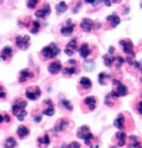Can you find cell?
I'll list each match as a JSON object with an SVG mask.
<instances>
[{
	"label": "cell",
	"mask_w": 142,
	"mask_h": 148,
	"mask_svg": "<svg viewBox=\"0 0 142 148\" xmlns=\"http://www.w3.org/2000/svg\"><path fill=\"white\" fill-rule=\"evenodd\" d=\"M60 53H61V50L59 49V47H57L54 42H52L50 45L43 47L42 50V54L46 59L54 58Z\"/></svg>",
	"instance_id": "obj_1"
},
{
	"label": "cell",
	"mask_w": 142,
	"mask_h": 148,
	"mask_svg": "<svg viewBox=\"0 0 142 148\" xmlns=\"http://www.w3.org/2000/svg\"><path fill=\"white\" fill-rule=\"evenodd\" d=\"M77 137L80 139L84 140V142L86 145H91V141L94 139V135L90 132V129L87 126H82L79 128L77 132Z\"/></svg>",
	"instance_id": "obj_2"
},
{
	"label": "cell",
	"mask_w": 142,
	"mask_h": 148,
	"mask_svg": "<svg viewBox=\"0 0 142 148\" xmlns=\"http://www.w3.org/2000/svg\"><path fill=\"white\" fill-rule=\"evenodd\" d=\"M120 44L123 47V52L126 54L131 57H135V52H134V46L131 41L124 39L120 41Z\"/></svg>",
	"instance_id": "obj_3"
},
{
	"label": "cell",
	"mask_w": 142,
	"mask_h": 148,
	"mask_svg": "<svg viewBox=\"0 0 142 148\" xmlns=\"http://www.w3.org/2000/svg\"><path fill=\"white\" fill-rule=\"evenodd\" d=\"M29 42H30V37L27 35H24L23 37L18 36L16 38V45L22 50H26L27 47H29V44H30Z\"/></svg>",
	"instance_id": "obj_4"
},
{
	"label": "cell",
	"mask_w": 142,
	"mask_h": 148,
	"mask_svg": "<svg viewBox=\"0 0 142 148\" xmlns=\"http://www.w3.org/2000/svg\"><path fill=\"white\" fill-rule=\"evenodd\" d=\"M25 95L28 99L32 100V101H35L37 100L39 96L41 95V90L40 88L36 87V88H28L26 90Z\"/></svg>",
	"instance_id": "obj_5"
},
{
	"label": "cell",
	"mask_w": 142,
	"mask_h": 148,
	"mask_svg": "<svg viewBox=\"0 0 142 148\" xmlns=\"http://www.w3.org/2000/svg\"><path fill=\"white\" fill-rule=\"evenodd\" d=\"M77 50V44H76V40L73 39V40L70 41L68 44L66 45L64 52L65 53L68 55V56H72L73 54L76 52Z\"/></svg>",
	"instance_id": "obj_6"
},
{
	"label": "cell",
	"mask_w": 142,
	"mask_h": 148,
	"mask_svg": "<svg viewBox=\"0 0 142 148\" xmlns=\"http://www.w3.org/2000/svg\"><path fill=\"white\" fill-rule=\"evenodd\" d=\"M62 69V66H61V63L58 61H56L52 62L48 67H47V70L48 72L53 75H56V74L59 73Z\"/></svg>",
	"instance_id": "obj_7"
},
{
	"label": "cell",
	"mask_w": 142,
	"mask_h": 148,
	"mask_svg": "<svg viewBox=\"0 0 142 148\" xmlns=\"http://www.w3.org/2000/svg\"><path fill=\"white\" fill-rule=\"evenodd\" d=\"M12 55H13V48L9 46H6L3 48V50L0 53V58L2 60L6 61L9 58H11Z\"/></svg>",
	"instance_id": "obj_8"
},
{
	"label": "cell",
	"mask_w": 142,
	"mask_h": 148,
	"mask_svg": "<svg viewBox=\"0 0 142 148\" xmlns=\"http://www.w3.org/2000/svg\"><path fill=\"white\" fill-rule=\"evenodd\" d=\"M84 104L87 106L88 109L90 111H94L96 107V99L93 96L87 97L84 99Z\"/></svg>",
	"instance_id": "obj_9"
},
{
	"label": "cell",
	"mask_w": 142,
	"mask_h": 148,
	"mask_svg": "<svg viewBox=\"0 0 142 148\" xmlns=\"http://www.w3.org/2000/svg\"><path fill=\"white\" fill-rule=\"evenodd\" d=\"M69 22H70V20H68V26L62 27L61 28V34L62 35H64V36H66V37H68V36H70L71 34H72L75 27H76L74 23H69Z\"/></svg>",
	"instance_id": "obj_10"
},
{
	"label": "cell",
	"mask_w": 142,
	"mask_h": 148,
	"mask_svg": "<svg viewBox=\"0 0 142 148\" xmlns=\"http://www.w3.org/2000/svg\"><path fill=\"white\" fill-rule=\"evenodd\" d=\"M91 49L89 47V45L87 43H83L81 44V47L79 48V53L82 58H87V57L91 54Z\"/></svg>",
	"instance_id": "obj_11"
},
{
	"label": "cell",
	"mask_w": 142,
	"mask_h": 148,
	"mask_svg": "<svg viewBox=\"0 0 142 148\" xmlns=\"http://www.w3.org/2000/svg\"><path fill=\"white\" fill-rule=\"evenodd\" d=\"M50 12H51V9H50L49 5H44V7L42 8V9L37 11L35 13V16L37 18H44L46 16L50 14Z\"/></svg>",
	"instance_id": "obj_12"
},
{
	"label": "cell",
	"mask_w": 142,
	"mask_h": 148,
	"mask_svg": "<svg viewBox=\"0 0 142 148\" xmlns=\"http://www.w3.org/2000/svg\"><path fill=\"white\" fill-rule=\"evenodd\" d=\"M114 126L119 130H123L125 128V116L124 115L119 114L114 121Z\"/></svg>",
	"instance_id": "obj_13"
},
{
	"label": "cell",
	"mask_w": 142,
	"mask_h": 148,
	"mask_svg": "<svg viewBox=\"0 0 142 148\" xmlns=\"http://www.w3.org/2000/svg\"><path fill=\"white\" fill-rule=\"evenodd\" d=\"M115 92L118 93L119 97H125L126 96L127 93H128V88L127 87L123 84L122 82H119L117 85H116V90Z\"/></svg>",
	"instance_id": "obj_14"
},
{
	"label": "cell",
	"mask_w": 142,
	"mask_h": 148,
	"mask_svg": "<svg viewBox=\"0 0 142 148\" xmlns=\"http://www.w3.org/2000/svg\"><path fill=\"white\" fill-rule=\"evenodd\" d=\"M92 26H93V23L92 21L89 18H84L83 20L81 21V27L82 28L83 31L85 32H90L92 28Z\"/></svg>",
	"instance_id": "obj_15"
},
{
	"label": "cell",
	"mask_w": 142,
	"mask_h": 148,
	"mask_svg": "<svg viewBox=\"0 0 142 148\" xmlns=\"http://www.w3.org/2000/svg\"><path fill=\"white\" fill-rule=\"evenodd\" d=\"M115 137L118 140L117 142V146L122 147L125 144H126V135L123 132H118L115 134Z\"/></svg>",
	"instance_id": "obj_16"
},
{
	"label": "cell",
	"mask_w": 142,
	"mask_h": 148,
	"mask_svg": "<svg viewBox=\"0 0 142 148\" xmlns=\"http://www.w3.org/2000/svg\"><path fill=\"white\" fill-rule=\"evenodd\" d=\"M45 103H47V104H48V107H47V109H45V110L42 111V114L48 116H52L54 115L55 113L54 107H53V105L51 100H47V101H45Z\"/></svg>",
	"instance_id": "obj_17"
},
{
	"label": "cell",
	"mask_w": 142,
	"mask_h": 148,
	"mask_svg": "<svg viewBox=\"0 0 142 148\" xmlns=\"http://www.w3.org/2000/svg\"><path fill=\"white\" fill-rule=\"evenodd\" d=\"M17 134L18 136V137L20 139H23L24 137H26L27 135L29 134V130L28 128L26 127L25 126L23 125H21L18 127V130H17Z\"/></svg>",
	"instance_id": "obj_18"
},
{
	"label": "cell",
	"mask_w": 142,
	"mask_h": 148,
	"mask_svg": "<svg viewBox=\"0 0 142 148\" xmlns=\"http://www.w3.org/2000/svg\"><path fill=\"white\" fill-rule=\"evenodd\" d=\"M33 77V74L30 73L28 70H23L20 72V77H19V82H24L27 81L28 79L32 78Z\"/></svg>",
	"instance_id": "obj_19"
},
{
	"label": "cell",
	"mask_w": 142,
	"mask_h": 148,
	"mask_svg": "<svg viewBox=\"0 0 142 148\" xmlns=\"http://www.w3.org/2000/svg\"><path fill=\"white\" fill-rule=\"evenodd\" d=\"M106 20L111 23V24L112 25V27H115L116 26H118L120 23H121V18L118 17V16H115V15H111L108 16Z\"/></svg>",
	"instance_id": "obj_20"
},
{
	"label": "cell",
	"mask_w": 142,
	"mask_h": 148,
	"mask_svg": "<svg viewBox=\"0 0 142 148\" xmlns=\"http://www.w3.org/2000/svg\"><path fill=\"white\" fill-rule=\"evenodd\" d=\"M130 143L129 144V148H141V142L138 141L135 136H130Z\"/></svg>",
	"instance_id": "obj_21"
},
{
	"label": "cell",
	"mask_w": 142,
	"mask_h": 148,
	"mask_svg": "<svg viewBox=\"0 0 142 148\" xmlns=\"http://www.w3.org/2000/svg\"><path fill=\"white\" fill-rule=\"evenodd\" d=\"M17 147V141L14 137L10 136L6 139L5 143L3 145V148H16Z\"/></svg>",
	"instance_id": "obj_22"
},
{
	"label": "cell",
	"mask_w": 142,
	"mask_h": 148,
	"mask_svg": "<svg viewBox=\"0 0 142 148\" xmlns=\"http://www.w3.org/2000/svg\"><path fill=\"white\" fill-rule=\"evenodd\" d=\"M103 58H104V64L106 67H110L112 65L113 62L115 60L116 58L113 56V54H109V55H104Z\"/></svg>",
	"instance_id": "obj_23"
},
{
	"label": "cell",
	"mask_w": 142,
	"mask_h": 148,
	"mask_svg": "<svg viewBox=\"0 0 142 148\" xmlns=\"http://www.w3.org/2000/svg\"><path fill=\"white\" fill-rule=\"evenodd\" d=\"M83 67L87 72H91L95 68V62L93 60H86L83 62Z\"/></svg>",
	"instance_id": "obj_24"
},
{
	"label": "cell",
	"mask_w": 142,
	"mask_h": 148,
	"mask_svg": "<svg viewBox=\"0 0 142 148\" xmlns=\"http://www.w3.org/2000/svg\"><path fill=\"white\" fill-rule=\"evenodd\" d=\"M79 83H80L81 86H82L83 88H86V89H89V88H91V86H92V82H91V81L88 77H81V79H80Z\"/></svg>",
	"instance_id": "obj_25"
},
{
	"label": "cell",
	"mask_w": 142,
	"mask_h": 148,
	"mask_svg": "<svg viewBox=\"0 0 142 148\" xmlns=\"http://www.w3.org/2000/svg\"><path fill=\"white\" fill-rule=\"evenodd\" d=\"M68 9V5L65 3V2H60L57 6H56V10H57V14H61L64 12H66V10Z\"/></svg>",
	"instance_id": "obj_26"
},
{
	"label": "cell",
	"mask_w": 142,
	"mask_h": 148,
	"mask_svg": "<svg viewBox=\"0 0 142 148\" xmlns=\"http://www.w3.org/2000/svg\"><path fill=\"white\" fill-rule=\"evenodd\" d=\"M38 143L41 145H45V146H48L50 144V138L48 136V135H44L43 137H39L38 139Z\"/></svg>",
	"instance_id": "obj_27"
},
{
	"label": "cell",
	"mask_w": 142,
	"mask_h": 148,
	"mask_svg": "<svg viewBox=\"0 0 142 148\" xmlns=\"http://www.w3.org/2000/svg\"><path fill=\"white\" fill-rule=\"evenodd\" d=\"M109 78H111V76L108 75V74L105 73H101L98 75V81H99V83L101 85H103L105 80L106 79H109Z\"/></svg>",
	"instance_id": "obj_28"
},
{
	"label": "cell",
	"mask_w": 142,
	"mask_h": 148,
	"mask_svg": "<svg viewBox=\"0 0 142 148\" xmlns=\"http://www.w3.org/2000/svg\"><path fill=\"white\" fill-rule=\"evenodd\" d=\"M61 72L63 74H67V75H72L76 73V68L74 67H64L61 69Z\"/></svg>",
	"instance_id": "obj_29"
},
{
	"label": "cell",
	"mask_w": 142,
	"mask_h": 148,
	"mask_svg": "<svg viewBox=\"0 0 142 148\" xmlns=\"http://www.w3.org/2000/svg\"><path fill=\"white\" fill-rule=\"evenodd\" d=\"M27 115V112L24 110V109H23V110H21L20 112L18 113V114L16 115V116H17V118L18 119V121H23L24 120V118H25V116Z\"/></svg>",
	"instance_id": "obj_30"
},
{
	"label": "cell",
	"mask_w": 142,
	"mask_h": 148,
	"mask_svg": "<svg viewBox=\"0 0 142 148\" xmlns=\"http://www.w3.org/2000/svg\"><path fill=\"white\" fill-rule=\"evenodd\" d=\"M67 125H68V121H61L59 122V124L57 126V127H56V130H57V132H61V131H63L65 127H67Z\"/></svg>",
	"instance_id": "obj_31"
},
{
	"label": "cell",
	"mask_w": 142,
	"mask_h": 148,
	"mask_svg": "<svg viewBox=\"0 0 142 148\" xmlns=\"http://www.w3.org/2000/svg\"><path fill=\"white\" fill-rule=\"evenodd\" d=\"M61 105L66 108L67 110H68V111H72V109H73L71 102L68 101V100H62L61 101Z\"/></svg>",
	"instance_id": "obj_32"
},
{
	"label": "cell",
	"mask_w": 142,
	"mask_h": 148,
	"mask_svg": "<svg viewBox=\"0 0 142 148\" xmlns=\"http://www.w3.org/2000/svg\"><path fill=\"white\" fill-rule=\"evenodd\" d=\"M33 30H31V33L32 34H37L39 31L40 24L37 21H34L33 23Z\"/></svg>",
	"instance_id": "obj_33"
},
{
	"label": "cell",
	"mask_w": 142,
	"mask_h": 148,
	"mask_svg": "<svg viewBox=\"0 0 142 148\" xmlns=\"http://www.w3.org/2000/svg\"><path fill=\"white\" fill-rule=\"evenodd\" d=\"M39 0H28L27 1V7L29 8H34L38 3Z\"/></svg>",
	"instance_id": "obj_34"
},
{
	"label": "cell",
	"mask_w": 142,
	"mask_h": 148,
	"mask_svg": "<svg viewBox=\"0 0 142 148\" xmlns=\"http://www.w3.org/2000/svg\"><path fill=\"white\" fill-rule=\"evenodd\" d=\"M66 148H81V146L78 142L76 141H73L72 143H70L69 145H68Z\"/></svg>",
	"instance_id": "obj_35"
},
{
	"label": "cell",
	"mask_w": 142,
	"mask_h": 148,
	"mask_svg": "<svg viewBox=\"0 0 142 148\" xmlns=\"http://www.w3.org/2000/svg\"><path fill=\"white\" fill-rule=\"evenodd\" d=\"M115 60H117V65L115 66V67H121V66L125 62V59H124L122 57H120V56L117 57V58H115Z\"/></svg>",
	"instance_id": "obj_36"
},
{
	"label": "cell",
	"mask_w": 142,
	"mask_h": 148,
	"mask_svg": "<svg viewBox=\"0 0 142 148\" xmlns=\"http://www.w3.org/2000/svg\"><path fill=\"white\" fill-rule=\"evenodd\" d=\"M6 96H7V94L4 91V88L2 86H0V99H4L6 97Z\"/></svg>",
	"instance_id": "obj_37"
},
{
	"label": "cell",
	"mask_w": 142,
	"mask_h": 148,
	"mask_svg": "<svg viewBox=\"0 0 142 148\" xmlns=\"http://www.w3.org/2000/svg\"><path fill=\"white\" fill-rule=\"evenodd\" d=\"M137 111H138L139 114L142 115V101L138 102V104H137Z\"/></svg>",
	"instance_id": "obj_38"
},
{
	"label": "cell",
	"mask_w": 142,
	"mask_h": 148,
	"mask_svg": "<svg viewBox=\"0 0 142 148\" xmlns=\"http://www.w3.org/2000/svg\"><path fill=\"white\" fill-rule=\"evenodd\" d=\"M3 120H4L5 122L8 123V122H10V121H11V117H10V116L8 114H5L4 116H3Z\"/></svg>",
	"instance_id": "obj_39"
},
{
	"label": "cell",
	"mask_w": 142,
	"mask_h": 148,
	"mask_svg": "<svg viewBox=\"0 0 142 148\" xmlns=\"http://www.w3.org/2000/svg\"><path fill=\"white\" fill-rule=\"evenodd\" d=\"M132 65L135 67V68H140L141 67V64H140V62H133V63H132Z\"/></svg>",
	"instance_id": "obj_40"
},
{
	"label": "cell",
	"mask_w": 142,
	"mask_h": 148,
	"mask_svg": "<svg viewBox=\"0 0 142 148\" xmlns=\"http://www.w3.org/2000/svg\"><path fill=\"white\" fill-rule=\"evenodd\" d=\"M108 53H109V54H114V53H115V47H112V46L109 47Z\"/></svg>",
	"instance_id": "obj_41"
},
{
	"label": "cell",
	"mask_w": 142,
	"mask_h": 148,
	"mask_svg": "<svg viewBox=\"0 0 142 148\" xmlns=\"http://www.w3.org/2000/svg\"><path fill=\"white\" fill-rule=\"evenodd\" d=\"M68 63L75 66V65H76V61L74 60V59H70V60H68Z\"/></svg>",
	"instance_id": "obj_42"
},
{
	"label": "cell",
	"mask_w": 142,
	"mask_h": 148,
	"mask_svg": "<svg viewBox=\"0 0 142 148\" xmlns=\"http://www.w3.org/2000/svg\"><path fill=\"white\" fill-rule=\"evenodd\" d=\"M34 121L36 122H40L42 121V116H35L34 117Z\"/></svg>",
	"instance_id": "obj_43"
},
{
	"label": "cell",
	"mask_w": 142,
	"mask_h": 148,
	"mask_svg": "<svg viewBox=\"0 0 142 148\" xmlns=\"http://www.w3.org/2000/svg\"><path fill=\"white\" fill-rule=\"evenodd\" d=\"M126 62H128L129 64H130V65H132V63H133V62H132V60H131V58H126Z\"/></svg>",
	"instance_id": "obj_44"
},
{
	"label": "cell",
	"mask_w": 142,
	"mask_h": 148,
	"mask_svg": "<svg viewBox=\"0 0 142 148\" xmlns=\"http://www.w3.org/2000/svg\"><path fill=\"white\" fill-rule=\"evenodd\" d=\"M84 1H85V2H87V3H91V4H92V3L95 2V0H84Z\"/></svg>",
	"instance_id": "obj_45"
},
{
	"label": "cell",
	"mask_w": 142,
	"mask_h": 148,
	"mask_svg": "<svg viewBox=\"0 0 142 148\" xmlns=\"http://www.w3.org/2000/svg\"><path fill=\"white\" fill-rule=\"evenodd\" d=\"M3 121H4L3 120V116L2 114H0V123H2Z\"/></svg>",
	"instance_id": "obj_46"
},
{
	"label": "cell",
	"mask_w": 142,
	"mask_h": 148,
	"mask_svg": "<svg viewBox=\"0 0 142 148\" xmlns=\"http://www.w3.org/2000/svg\"><path fill=\"white\" fill-rule=\"evenodd\" d=\"M140 68H141V74H142V66L140 67Z\"/></svg>",
	"instance_id": "obj_47"
},
{
	"label": "cell",
	"mask_w": 142,
	"mask_h": 148,
	"mask_svg": "<svg viewBox=\"0 0 142 148\" xmlns=\"http://www.w3.org/2000/svg\"><path fill=\"white\" fill-rule=\"evenodd\" d=\"M111 148H116V147H111Z\"/></svg>",
	"instance_id": "obj_48"
},
{
	"label": "cell",
	"mask_w": 142,
	"mask_h": 148,
	"mask_svg": "<svg viewBox=\"0 0 142 148\" xmlns=\"http://www.w3.org/2000/svg\"><path fill=\"white\" fill-rule=\"evenodd\" d=\"M2 1H3V0H0V3H2Z\"/></svg>",
	"instance_id": "obj_49"
},
{
	"label": "cell",
	"mask_w": 142,
	"mask_h": 148,
	"mask_svg": "<svg viewBox=\"0 0 142 148\" xmlns=\"http://www.w3.org/2000/svg\"><path fill=\"white\" fill-rule=\"evenodd\" d=\"M141 82H142V77H141Z\"/></svg>",
	"instance_id": "obj_50"
},
{
	"label": "cell",
	"mask_w": 142,
	"mask_h": 148,
	"mask_svg": "<svg viewBox=\"0 0 142 148\" xmlns=\"http://www.w3.org/2000/svg\"><path fill=\"white\" fill-rule=\"evenodd\" d=\"M141 97H142V92H141Z\"/></svg>",
	"instance_id": "obj_51"
},
{
	"label": "cell",
	"mask_w": 142,
	"mask_h": 148,
	"mask_svg": "<svg viewBox=\"0 0 142 148\" xmlns=\"http://www.w3.org/2000/svg\"><path fill=\"white\" fill-rule=\"evenodd\" d=\"M141 8H142V4H141Z\"/></svg>",
	"instance_id": "obj_52"
},
{
	"label": "cell",
	"mask_w": 142,
	"mask_h": 148,
	"mask_svg": "<svg viewBox=\"0 0 142 148\" xmlns=\"http://www.w3.org/2000/svg\"><path fill=\"white\" fill-rule=\"evenodd\" d=\"M141 148H142V147H141Z\"/></svg>",
	"instance_id": "obj_53"
}]
</instances>
